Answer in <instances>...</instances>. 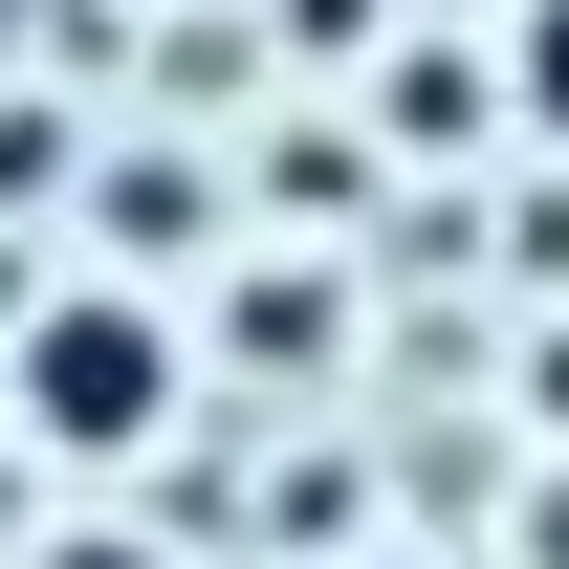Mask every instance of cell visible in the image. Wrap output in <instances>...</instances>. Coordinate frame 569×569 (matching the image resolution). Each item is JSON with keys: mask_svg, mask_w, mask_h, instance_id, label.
Wrapping results in <instances>:
<instances>
[{"mask_svg": "<svg viewBox=\"0 0 569 569\" xmlns=\"http://www.w3.org/2000/svg\"><path fill=\"white\" fill-rule=\"evenodd\" d=\"M0 417L44 460H153L176 438V307L153 284H44L22 351H0Z\"/></svg>", "mask_w": 569, "mask_h": 569, "instance_id": "cell-1", "label": "cell"}, {"mask_svg": "<svg viewBox=\"0 0 569 569\" xmlns=\"http://www.w3.org/2000/svg\"><path fill=\"white\" fill-rule=\"evenodd\" d=\"M482 110H503V44L482 67H438V44L395 67V153H482Z\"/></svg>", "mask_w": 569, "mask_h": 569, "instance_id": "cell-2", "label": "cell"}, {"mask_svg": "<svg viewBox=\"0 0 569 569\" xmlns=\"http://www.w3.org/2000/svg\"><path fill=\"white\" fill-rule=\"evenodd\" d=\"M503 110L569 153V0H526V22H503Z\"/></svg>", "mask_w": 569, "mask_h": 569, "instance_id": "cell-3", "label": "cell"}, {"mask_svg": "<svg viewBox=\"0 0 569 569\" xmlns=\"http://www.w3.org/2000/svg\"><path fill=\"white\" fill-rule=\"evenodd\" d=\"M526 569H569V460H548V503H526Z\"/></svg>", "mask_w": 569, "mask_h": 569, "instance_id": "cell-4", "label": "cell"}, {"mask_svg": "<svg viewBox=\"0 0 569 569\" xmlns=\"http://www.w3.org/2000/svg\"><path fill=\"white\" fill-rule=\"evenodd\" d=\"M526 395H548V438H569V329H548V372H526Z\"/></svg>", "mask_w": 569, "mask_h": 569, "instance_id": "cell-5", "label": "cell"}, {"mask_svg": "<svg viewBox=\"0 0 569 569\" xmlns=\"http://www.w3.org/2000/svg\"><path fill=\"white\" fill-rule=\"evenodd\" d=\"M0 438H22V417H0ZM0 548H22V460H0Z\"/></svg>", "mask_w": 569, "mask_h": 569, "instance_id": "cell-6", "label": "cell"}]
</instances>
